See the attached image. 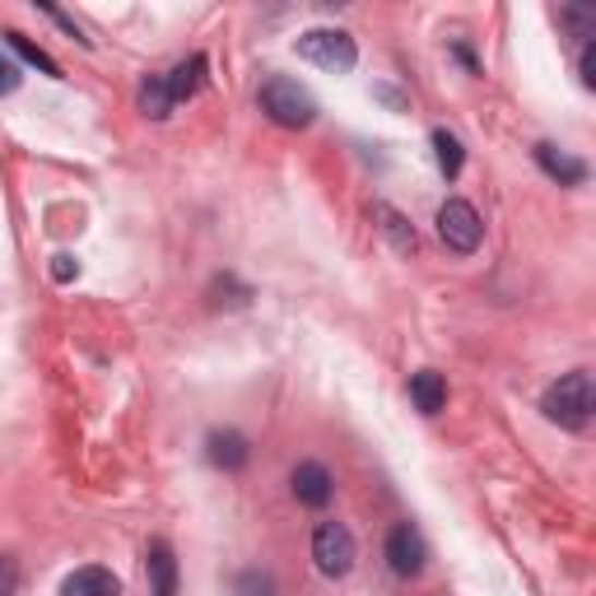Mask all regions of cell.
Instances as JSON below:
<instances>
[{"label": "cell", "instance_id": "2e32d148", "mask_svg": "<svg viewBox=\"0 0 596 596\" xmlns=\"http://www.w3.org/2000/svg\"><path fill=\"white\" fill-rule=\"evenodd\" d=\"M378 219H382V229H388L392 248H396L401 257H410V252H415V229H410V224L401 219L396 210H388V205H378Z\"/></svg>", "mask_w": 596, "mask_h": 596}, {"label": "cell", "instance_id": "ba28073f", "mask_svg": "<svg viewBox=\"0 0 596 596\" xmlns=\"http://www.w3.org/2000/svg\"><path fill=\"white\" fill-rule=\"evenodd\" d=\"M145 569H150V587H154V596H178V559H172L168 540H150Z\"/></svg>", "mask_w": 596, "mask_h": 596}, {"label": "cell", "instance_id": "7402d4cb", "mask_svg": "<svg viewBox=\"0 0 596 596\" xmlns=\"http://www.w3.org/2000/svg\"><path fill=\"white\" fill-rule=\"evenodd\" d=\"M51 275H57V279H70V275H80L75 257H57V266H51Z\"/></svg>", "mask_w": 596, "mask_h": 596}, {"label": "cell", "instance_id": "8fae6325", "mask_svg": "<svg viewBox=\"0 0 596 596\" xmlns=\"http://www.w3.org/2000/svg\"><path fill=\"white\" fill-rule=\"evenodd\" d=\"M536 164L546 168L555 182H564V187L587 182V164L573 159V154H564V150H555V145H536Z\"/></svg>", "mask_w": 596, "mask_h": 596}, {"label": "cell", "instance_id": "3957f363", "mask_svg": "<svg viewBox=\"0 0 596 596\" xmlns=\"http://www.w3.org/2000/svg\"><path fill=\"white\" fill-rule=\"evenodd\" d=\"M298 57L312 61L318 70H331V75H345V70H355L359 47L341 28H312V33L298 38Z\"/></svg>", "mask_w": 596, "mask_h": 596}, {"label": "cell", "instance_id": "8992f818", "mask_svg": "<svg viewBox=\"0 0 596 596\" xmlns=\"http://www.w3.org/2000/svg\"><path fill=\"white\" fill-rule=\"evenodd\" d=\"M425 559H429L425 536H419L410 522H396V527L388 532V564H392V573L415 577L419 569H425Z\"/></svg>", "mask_w": 596, "mask_h": 596}, {"label": "cell", "instance_id": "52a82bcc", "mask_svg": "<svg viewBox=\"0 0 596 596\" xmlns=\"http://www.w3.org/2000/svg\"><path fill=\"white\" fill-rule=\"evenodd\" d=\"M289 485H294V499L303 508H326L331 494H336V480H331V470L322 462H298Z\"/></svg>", "mask_w": 596, "mask_h": 596}, {"label": "cell", "instance_id": "30bf717a", "mask_svg": "<svg viewBox=\"0 0 596 596\" xmlns=\"http://www.w3.org/2000/svg\"><path fill=\"white\" fill-rule=\"evenodd\" d=\"M61 596H121V583L108 573V569H98V564H90V569H75L61 583Z\"/></svg>", "mask_w": 596, "mask_h": 596}, {"label": "cell", "instance_id": "7a4b0ae2", "mask_svg": "<svg viewBox=\"0 0 596 596\" xmlns=\"http://www.w3.org/2000/svg\"><path fill=\"white\" fill-rule=\"evenodd\" d=\"M540 410H546L555 425L564 429H583L592 410H596V392H592V378L587 373H564L559 382H550L546 401H540Z\"/></svg>", "mask_w": 596, "mask_h": 596}, {"label": "cell", "instance_id": "5b68a950", "mask_svg": "<svg viewBox=\"0 0 596 596\" xmlns=\"http://www.w3.org/2000/svg\"><path fill=\"white\" fill-rule=\"evenodd\" d=\"M312 559L326 577H345L355 569V536H349L341 522H322L318 536H312Z\"/></svg>", "mask_w": 596, "mask_h": 596}, {"label": "cell", "instance_id": "4fadbf2b", "mask_svg": "<svg viewBox=\"0 0 596 596\" xmlns=\"http://www.w3.org/2000/svg\"><path fill=\"white\" fill-rule=\"evenodd\" d=\"M201 80H205V57H187L182 65H172L168 75H164V84H168V98H172V103L191 98V94L201 90Z\"/></svg>", "mask_w": 596, "mask_h": 596}, {"label": "cell", "instance_id": "5bb4252c", "mask_svg": "<svg viewBox=\"0 0 596 596\" xmlns=\"http://www.w3.org/2000/svg\"><path fill=\"white\" fill-rule=\"evenodd\" d=\"M433 159H438V172H443V178H457L462 164H466L462 140L452 131H433Z\"/></svg>", "mask_w": 596, "mask_h": 596}, {"label": "cell", "instance_id": "44dd1931", "mask_svg": "<svg viewBox=\"0 0 596 596\" xmlns=\"http://www.w3.org/2000/svg\"><path fill=\"white\" fill-rule=\"evenodd\" d=\"M14 90H20V65L10 57H0V94H14Z\"/></svg>", "mask_w": 596, "mask_h": 596}, {"label": "cell", "instance_id": "9a60e30c", "mask_svg": "<svg viewBox=\"0 0 596 596\" xmlns=\"http://www.w3.org/2000/svg\"><path fill=\"white\" fill-rule=\"evenodd\" d=\"M140 108H145L154 121H164V117H168L172 98H168V84H164V75H150L145 84H140Z\"/></svg>", "mask_w": 596, "mask_h": 596}, {"label": "cell", "instance_id": "277c9868", "mask_svg": "<svg viewBox=\"0 0 596 596\" xmlns=\"http://www.w3.org/2000/svg\"><path fill=\"white\" fill-rule=\"evenodd\" d=\"M480 234H485V224L476 215V205L470 201H443V210H438V238L448 242V252L470 257L480 248Z\"/></svg>", "mask_w": 596, "mask_h": 596}, {"label": "cell", "instance_id": "6da1fadb", "mask_svg": "<svg viewBox=\"0 0 596 596\" xmlns=\"http://www.w3.org/2000/svg\"><path fill=\"white\" fill-rule=\"evenodd\" d=\"M257 98H261V112H266L275 127H285V131H303V127H312V117H318L312 94L298 80H285V75H275V80L261 84Z\"/></svg>", "mask_w": 596, "mask_h": 596}, {"label": "cell", "instance_id": "9c48e42d", "mask_svg": "<svg viewBox=\"0 0 596 596\" xmlns=\"http://www.w3.org/2000/svg\"><path fill=\"white\" fill-rule=\"evenodd\" d=\"M210 462H215L219 470H242L252 462V448H248V438L234 433V429H219V433H210Z\"/></svg>", "mask_w": 596, "mask_h": 596}, {"label": "cell", "instance_id": "7c38bea8", "mask_svg": "<svg viewBox=\"0 0 596 596\" xmlns=\"http://www.w3.org/2000/svg\"><path fill=\"white\" fill-rule=\"evenodd\" d=\"M410 401L425 415H438L443 410V401H448V382H443V373H433V368H419V373L410 378Z\"/></svg>", "mask_w": 596, "mask_h": 596}, {"label": "cell", "instance_id": "ac0fdd59", "mask_svg": "<svg viewBox=\"0 0 596 596\" xmlns=\"http://www.w3.org/2000/svg\"><path fill=\"white\" fill-rule=\"evenodd\" d=\"M238 596H275V583H271V573H242L238 577Z\"/></svg>", "mask_w": 596, "mask_h": 596}, {"label": "cell", "instance_id": "d6986e66", "mask_svg": "<svg viewBox=\"0 0 596 596\" xmlns=\"http://www.w3.org/2000/svg\"><path fill=\"white\" fill-rule=\"evenodd\" d=\"M577 75H583L587 90H596V47L592 43L583 47V57H577Z\"/></svg>", "mask_w": 596, "mask_h": 596}, {"label": "cell", "instance_id": "ffe728a7", "mask_svg": "<svg viewBox=\"0 0 596 596\" xmlns=\"http://www.w3.org/2000/svg\"><path fill=\"white\" fill-rule=\"evenodd\" d=\"M14 587H20V569H14V559L0 555V596H14Z\"/></svg>", "mask_w": 596, "mask_h": 596}, {"label": "cell", "instance_id": "e0dca14e", "mask_svg": "<svg viewBox=\"0 0 596 596\" xmlns=\"http://www.w3.org/2000/svg\"><path fill=\"white\" fill-rule=\"evenodd\" d=\"M5 43H10L14 51H20V57H24L28 65H38V70H43V75H51V80H61V65H57V61H51V57H47V51H43V47H33V43L24 38V33H5Z\"/></svg>", "mask_w": 596, "mask_h": 596}]
</instances>
